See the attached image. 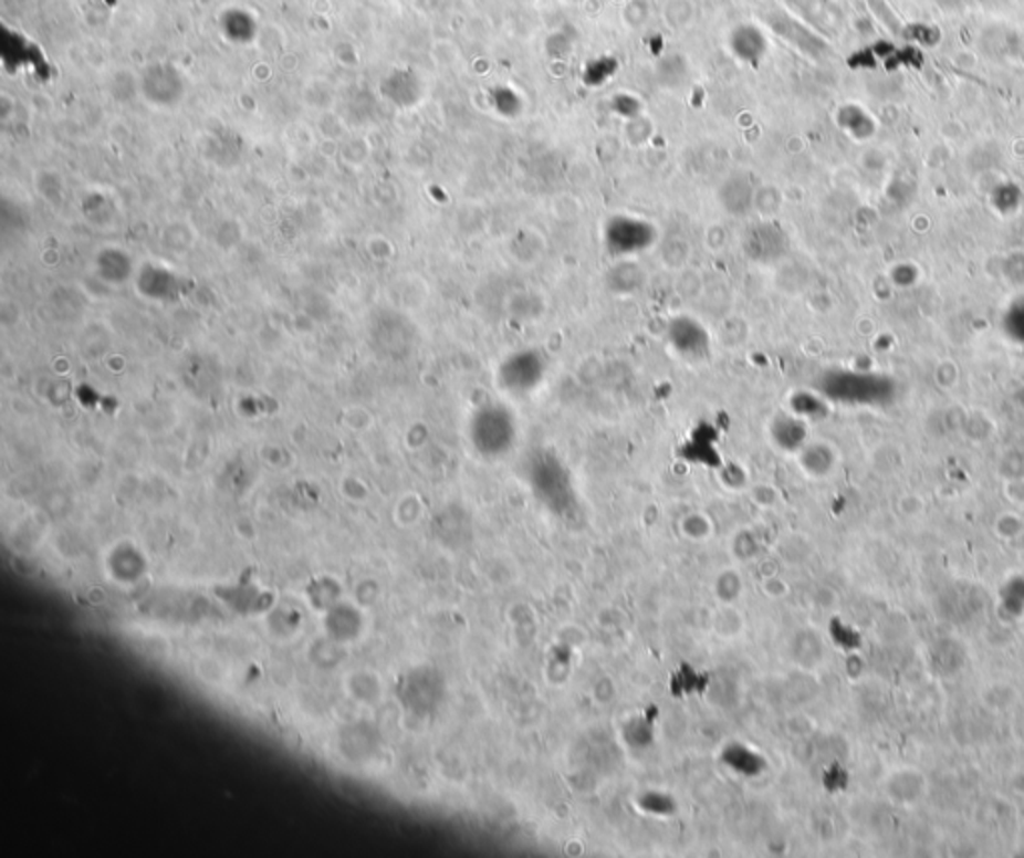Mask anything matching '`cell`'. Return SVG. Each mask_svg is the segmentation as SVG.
<instances>
[{
    "label": "cell",
    "mask_w": 1024,
    "mask_h": 858,
    "mask_svg": "<svg viewBox=\"0 0 1024 858\" xmlns=\"http://www.w3.org/2000/svg\"><path fill=\"white\" fill-rule=\"evenodd\" d=\"M667 341L675 355L687 363H702L712 355L711 333L689 314L675 316L667 326Z\"/></svg>",
    "instance_id": "5b68a950"
},
{
    "label": "cell",
    "mask_w": 1024,
    "mask_h": 858,
    "mask_svg": "<svg viewBox=\"0 0 1024 858\" xmlns=\"http://www.w3.org/2000/svg\"><path fill=\"white\" fill-rule=\"evenodd\" d=\"M529 477L533 491L541 501H543L554 513H565L573 506V484L571 477L565 467L553 454L543 452L534 454L531 467H529Z\"/></svg>",
    "instance_id": "7a4b0ae2"
},
{
    "label": "cell",
    "mask_w": 1024,
    "mask_h": 858,
    "mask_svg": "<svg viewBox=\"0 0 1024 858\" xmlns=\"http://www.w3.org/2000/svg\"><path fill=\"white\" fill-rule=\"evenodd\" d=\"M722 205L724 209L731 210L734 214L746 212L753 205V190L751 185L744 178H732L731 182L724 185L722 190Z\"/></svg>",
    "instance_id": "ba28073f"
},
{
    "label": "cell",
    "mask_w": 1024,
    "mask_h": 858,
    "mask_svg": "<svg viewBox=\"0 0 1024 858\" xmlns=\"http://www.w3.org/2000/svg\"><path fill=\"white\" fill-rule=\"evenodd\" d=\"M548 360L539 348H521L502 358L497 373L499 387L514 397L531 395L543 385Z\"/></svg>",
    "instance_id": "3957f363"
},
{
    "label": "cell",
    "mask_w": 1024,
    "mask_h": 858,
    "mask_svg": "<svg viewBox=\"0 0 1024 858\" xmlns=\"http://www.w3.org/2000/svg\"><path fill=\"white\" fill-rule=\"evenodd\" d=\"M732 54L742 61V63L759 66L763 61L764 54L769 51V42L764 39L763 32L759 31L753 24H741L731 32L729 39Z\"/></svg>",
    "instance_id": "52a82bcc"
},
{
    "label": "cell",
    "mask_w": 1024,
    "mask_h": 858,
    "mask_svg": "<svg viewBox=\"0 0 1024 858\" xmlns=\"http://www.w3.org/2000/svg\"><path fill=\"white\" fill-rule=\"evenodd\" d=\"M811 2H815V0H791V4H796V9L805 12L811 11Z\"/></svg>",
    "instance_id": "4fadbf2b"
},
{
    "label": "cell",
    "mask_w": 1024,
    "mask_h": 858,
    "mask_svg": "<svg viewBox=\"0 0 1024 858\" xmlns=\"http://www.w3.org/2000/svg\"><path fill=\"white\" fill-rule=\"evenodd\" d=\"M774 439L784 449H795L801 440V427L791 419H781L774 422Z\"/></svg>",
    "instance_id": "8fae6325"
},
{
    "label": "cell",
    "mask_w": 1024,
    "mask_h": 858,
    "mask_svg": "<svg viewBox=\"0 0 1024 858\" xmlns=\"http://www.w3.org/2000/svg\"><path fill=\"white\" fill-rule=\"evenodd\" d=\"M472 442L484 457H502L516 442V420L502 405H487L474 415L471 425Z\"/></svg>",
    "instance_id": "6da1fadb"
},
{
    "label": "cell",
    "mask_w": 1024,
    "mask_h": 858,
    "mask_svg": "<svg viewBox=\"0 0 1024 858\" xmlns=\"http://www.w3.org/2000/svg\"><path fill=\"white\" fill-rule=\"evenodd\" d=\"M491 101L494 108H497V113L509 116V118L521 115V111H523V101H521V96L512 91L511 86L492 88Z\"/></svg>",
    "instance_id": "30bf717a"
},
{
    "label": "cell",
    "mask_w": 1024,
    "mask_h": 858,
    "mask_svg": "<svg viewBox=\"0 0 1024 858\" xmlns=\"http://www.w3.org/2000/svg\"><path fill=\"white\" fill-rule=\"evenodd\" d=\"M603 241L613 257L628 259L648 251L657 241V231L648 220L618 214L605 224Z\"/></svg>",
    "instance_id": "277c9868"
},
{
    "label": "cell",
    "mask_w": 1024,
    "mask_h": 858,
    "mask_svg": "<svg viewBox=\"0 0 1024 858\" xmlns=\"http://www.w3.org/2000/svg\"><path fill=\"white\" fill-rule=\"evenodd\" d=\"M618 71V61L613 56H598L585 64L583 69V83L586 86H600L610 81Z\"/></svg>",
    "instance_id": "9c48e42d"
},
{
    "label": "cell",
    "mask_w": 1024,
    "mask_h": 858,
    "mask_svg": "<svg viewBox=\"0 0 1024 858\" xmlns=\"http://www.w3.org/2000/svg\"><path fill=\"white\" fill-rule=\"evenodd\" d=\"M788 249V237L776 222L753 224L742 237V251L756 264L769 266L784 257Z\"/></svg>",
    "instance_id": "8992f818"
},
{
    "label": "cell",
    "mask_w": 1024,
    "mask_h": 858,
    "mask_svg": "<svg viewBox=\"0 0 1024 858\" xmlns=\"http://www.w3.org/2000/svg\"><path fill=\"white\" fill-rule=\"evenodd\" d=\"M613 111H615L617 115L625 116V118H633V116L638 115L640 103H638L635 96L617 95L613 98Z\"/></svg>",
    "instance_id": "7c38bea8"
}]
</instances>
